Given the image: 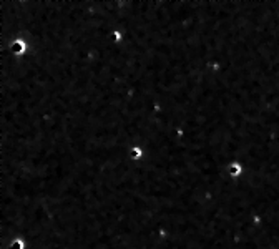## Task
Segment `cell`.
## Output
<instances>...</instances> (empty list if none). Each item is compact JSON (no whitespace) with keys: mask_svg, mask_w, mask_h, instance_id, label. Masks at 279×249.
Here are the masks:
<instances>
[{"mask_svg":"<svg viewBox=\"0 0 279 249\" xmlns=\"http://www.w3.org/2000/svg\"><path fill=\"white\" fill-rule=\"evenodd\" d=\"M10 50H12L14 55H23L25 50H27V45H25V42H22V40H15V42H12Z\"/></svg>","mask_w":279,"mask_h":249,"instance_id":"obj_1","label":"cell"},{"mask_svg":"<svg viewBox=\"0 0 279 249\" xmlns=\"http://www.w3.org/2000/svg\"><path fill=\"white\" fill-rule=\"evenodd\" d=\"M12 247H14V249H22V247H23V244H22L20 241H15V242H14V246H12Z\"/></svg>","mask_w":279,"mask_h":249,"instance_id":"obj_5","label":"cell"},{"mask_svg":"<svg viewBox=\"0 0 279 249\" xmlns=\"http://www.w3.org/2000/svg\"><path fill=\"white\" fill-rule=\"evenodd\" d=\"M228 171H229V175H231V176H238V175L241 173V166L238 165V163H232V165L229 166V170H228Z\"/></svg>","mask_w":279,"mask_h":249,"instance_id":"obj_3","label":"cell"},{"mask_svg":"<svg viewBox=\"0 0 279 249\" xmlns=\"http://www.w3.org/2000/svg\"><path fill=\"white\" fill-rule=\"evenodd\" d=\"M141 156H143V149L140 148V146H133V148L130 149V158H131L133 161H138Z\"/></svg>","mask_w":279,"mask_h":249,"instance_id":"obj_2","label":"cell"},{"mask_svg":"<svg viewBox=\"0 0 279 249\" xmlns=\"http://www.w3.org/2000/svg\"><path fill=\"white\" fill-rule=\"evenodd\" d=\"M112 38H113V42H120V40H121V35L115 30V32L112 33Z\"/></svg>","mask_w":279,"mask_h":249,"instance_id":"obj_4","label":"cell"}]
</instances>
